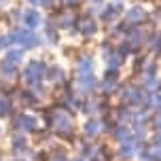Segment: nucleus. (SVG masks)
I'll return each instance as SVG.
<instances>
[{
  "label": "nucleus",
  "instance_id": "obj_1",
  "mask_svg": "<svg viewBox=\"0 0 161 161\" xmlns=\"http://www.w3.org/2000/svg\"><path fill=\"white\" fill-rule=\"evenodd\" d=\"M42 76H47V72H45V62H40V59H32V62L24 68V79H25V83H30V85L40 83Z\"/></svg>",
  "mask_w": 161,
  "mask_h": 161
},
{
  "label": "nucleus",
  "instance_id": "obj_2",
  "mask_svg": "<svg viewBox=\"0 0 161 161\" xmlns=\"http://www.w3.org/2000/svg\"><path fill=\"white\" fill-rule=\"evenodd\" d=\"M21 21H24L25 28L36 30V28L40 25V21H42V17H40V13L36 11V8H25L24 13H21Z\"/></svg>",
  "mask_w": 161,
  "mask_h": 161
},
{
  "label": "nucleus",
  "instance_id": "obj_3",
  "mask_svg": "<svg viewBox=\"0 0 161 161\" xmlns=\"http://www.w3.org/2000/svg\"><path fill=\"white\" fill-rule=\"evenodd\" d=\"M76 70L79 74H87L93 70V62H91V57H80L79 62H76Z\"/></svg>",
  "mask_w": 161,
  "mask_h": 161
},
{
  "label": "nucleus",
  "instance_id": "obj_4",
  "mask_svg": "<svg viewBox=\"0 0 161 161\" xmlns=\"http://www.w3.org/2000/svg\"><path fill=\"white\" fill-rule=\"evenodd\" d=\"M21 57H24V49H11L7 53V57H4V62H8V64H19L21 62Z\"/></svg>",
  "mask_w": 161,
  "mask_h": 161
},
{
  "label": "nucleus",
  "instance_id": "obj_5",
  "mask_svg": "<svg viewBox=\"0 0 161 161\" xmlns=\"http://www.w3.org/2000/svg\"><path fill=\"white\" fill-rule=\"evenodd\" d=\"M79 32L85 34V36H89L91 32H96V24H91V21H85V24L79 25Z\"/></svg>",
  "mask_w": 161,
  "mask_h": 161
},
{
  "label": "nucleus",
  "instance_id": "obj_6",
  "mask_svg": "<svg viewBox=\"0 0 161 161\" xmlns=\"http://www.w3.org/2000/svg\"><path fill=\"white\" fill-rule=\"evenodd\" d=\"M40 4H42V8H49L51 4H53V0H38Z\"/></svg>",
  "mask_w": 161,
  "mask_h": 161
}]
</instances>
